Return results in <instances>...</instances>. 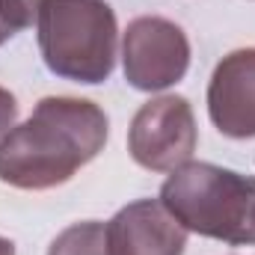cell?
<instances>
[{
    "mask_svg": "<svg viewBox=\"0 0 255 255\" xmlns=\"http://www.w3.org/2000/svg\"><path fill=\"white\" fill-rule=\"evenodd\" d=\"M107 113L86 98H42L27 122L0 142V181L18 190H51L98 157Z\"/></svg>",
    "mask_w": 255,
    "mask_h": 255,
    "instance_id": "obj_1",
    "label": "cell"
},
{
    "mask_svg": "<svg viewBox=\"0 0 255 255\" xmlns=\"http://www.w3.org/2000/svg\"><path fill=\"white\" fill-rule=\"evenodd\" d=\"M163 208L202 238L255 247V178L214 163H184L160 187Z\"/></svg>",
    "mask_w": 255,
    "mask_h": 255,
    "instance_id": "obj_2",
    "label": "cell"
},
{
    "mask_svg": "<svg viewBox=\"0 0 255 255\" xmlns=\"http://www.w3.org/2000/svg\"><path fill=\"white\" fill-rule=\"evenodd\" d=\"M39 51L65 80L101 83L116 65V15L104 0H39Z\"/></svg>",
    "mask_w": 255,
    "mask_h": 255,
    "instance_id": "obj_3",
    "label": "cell"
},
{
    "mask_svg": "<svg viewBox=\"0 0 255 255\" xmlns=\"http://www.w3.org/2000/svg\"><path fill=\"white\" fill-rule=\"evenodd\" d=\"M199 142L193 107L181 95H160L142 104L128 130L130 157L151 172H175L190 163Z\"/></svg>",
    "mask_w": 255,
    "mask_h": 255,
    "instance_id": "obj_4",
    "label": "cell"
},
{
    "mask_svg": "<svg viewBox=\"0 0 255 255\" xmlns=\"http://www.w3.org/2000/svg\"><path fill=\"white\" fill-rule=\"evenodd\" d=\"M125 80L133 89L157 92L178 83L190 65V42L184 30L166 18L145 15L130 21L122 39Z\"/></svg>",
    "mask_w": 255,
    "mask_h": 255,
    "instance_id": "obj_5",
    "label": "cell"
},
{
    "mask_svg": "<svg viewBox=\"0 0 255 255\" xmlns=\"http://www.w3.org/2000/svg\"><path fill=\"white\" fill-rule=\"evenodd\" d=\"M110 255H184L187 229L160 199L130 202L104 226Z\"/></svg>",
    "mask_w": 255,
    "mask_h": 255,
    "instance_id": "obj_6",
    "label": "cell"
},
{
    "mask_svg": "<svg viewBox=\"0 0 255 255\" xmlns=\"http://www.w3.org/2000/svg\"><path fill=\"white\" fill-rule=\"evenodd\" d=\"M208 116L223 136H255V48L223 57L208 83Z\"/></svg>",
    "mask_w": 255,
    "mask_h": 255,
    "instance_id": "obj_7",
    "label": "cell"
},
{
    "mask_svg": "<svg viewBox=\"0 0 255 255\" xmlns=\"http://www.w3.org/2000/svg\"><path fill=\"white\" fill-rule=\"evenodd\" d=\"M48 255H110L107 253V229L98 220L74 223L60 232Z\"/></svg>",
    "mask_w": 255,
    "mask_h": 255,
    "instance_id": "obj_8",
    "label": "cell"
},
{
    "mask_svg": "<svg viewBox=\"0 0 255 255\" xmlns=\"http://www.w3.org/2000/svg\"><path fill=\"white\" fill-rule=\"evenodd\" d=\"M39 0H0V45L33 24Z\"/></svg>",
    "mask_w": 255,
    "mask_h": 255,
    "instance_id": "obj_9",
    "label": "cell"
},
{
    "mask_svg": "<svg viewBox=\"0 0 255 255\" xmlns=\"http://www.w3.org/2000/svg\"><path fill=\"white\" fill-rule=\"evenodd\" d=\"M15 116H18V101H15V95L9 89L0 86V142L15 128Z\"/></svg>",
    "mask_w": 255,
    "mask_h": 255,
    "instance_id": "obj_10",
    "label": "cell"
},
{
    "mask_svg": "<svg viewBox=\"0 0 255 255\" xmlns=\"http://www.w3.org/2000/svg\"><path fill=\"white\" fill-rule=\"evenodd\" d=\"M0 255H15V244L9 238H0Z\"/></svg>",
    "mask_w": 255,
    "mask_h": 255,
    "instance_id": "obj_11",
    "label": "cell"
}]
</instances>
